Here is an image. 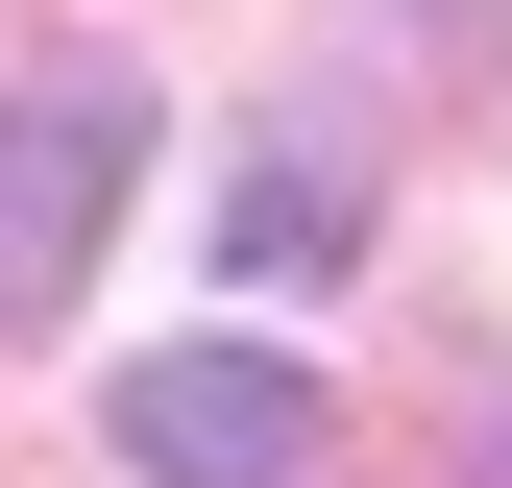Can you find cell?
I'll list each match as a JSON object with an SVG mask.
<instances>
[{
  "label": "cell",
  "instance_id": "cell-1",
  "mask_svg": "<svg viewBox=\"0 0 512 488\" xmlns=\"http://www.w3.org/2000/svg\"><path fill=\"white\" fill-rule=\"evenodd\" d=\"M147 196V98L122 74H49V98H0V342H49L98 293V220Z\"/></svg>",
  "mask_w": 512,
  "mask_h": 488
},
{
  "label": "cell",
  "instance_id": "cell-2",
  "mask_svg": "<svg viewBox=\"0 0 512 488\" xmlns=\"http://www.w3.org/2000/svg\"><path fill=\"white\" fill-rule=\"evenodd\" d=\"M122 464L147 488H317L342 415H317L269 342H171V366H122Z\"/></svg>",
  "mask_w": 512,
  "mask_h": 488
}]
</instances>
